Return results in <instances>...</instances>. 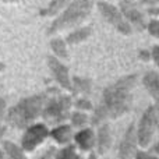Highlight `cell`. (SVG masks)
Wrapping results in <instances>:
<instances>
[{
	"label": "cell",
	"mask_w": 159,
	"mask_h": 159,
	"mask_svg": "<svg viewBox=\"0 0 159 159\" xmlns=\"http://www.w3.org/2000/svg\"><path fill=\"white\" fill-rule=\"evenodd\" d=\"M69 99L67 98H56L48 103L46 109H45V119L53 123L61 121L66 117V113L69 110Z\"/></svg>",
	"instance_id": "obj_5"
},
{
	"label": "cell",
	"mask_w": 159,
	"mask_h": 159,
	"mask_svg": "<svg viewBox=\"0 0 159 159\" xmlns=\"http://www.w3.org/2000/svg\"><path fill=\"white\" fill-rule=\"evenodd\" d=\"M145 85L152 92V95L154 96L158 95V75H157V73H149L148 75H145Z\"/></svg>",
	"instance_id": "obj_11"
},
{
	"label": "cell",
	"mask_w": 159,
	"mask_h": 159,
	"mask_svg": "<svg viewBox=\"0 0 159 159\" xmlns=\"http://www.w3.org/2000/svg\"><path fill=\"white\" fill-rule=\"evenodd\" d=\"M46 135V129L43 126H36V127H32V129L28 130L27 135L24 137L22 140V144H24L25 148L31 149L36 145L38 143H41V140Z\"/></svg>",
	"instance_id": "obj_7"
},
{
	"label": "cell",
	"mask_w": 159,
	"mask_h": 159,
	"mask_svg": "<svg viewBox=\"0 0 159 159\" xmlns=\"http://www.w3.org/2000/svg\"><path fill=\"white\" fill-rule=\"evenodd\" d=\"M66 3V0H55V2L50 4V7H49V10H46V13H43V14H55V13H57L59 10L61 8V6Z\"/></svg>",
	"instance_id": "obj_13"
},
{
	"label": "cell",
	"mask_w": 159,
	"mask_h": 159,
	"mask_svg": "<svg viewBox=\"0 0 159 159\" xmlns=\"http://www.w3.org/2000/svg\"><path fill=\"white\" fill-rule=\"evenodd\" d=\"M155 129H157V109L155 106H152L144 115L143 120H141L140 131H138V140L143 147H145L151 141Z\"/></svg>",
	"instance_id": "obj_4"
},
{
	"label": "cell",
	"mask_w": 159,
	"mask_h": 159,
	"mask_svg": "<svg viewBox=\"0 0 159 159\" xmlns=\"http://www.w3.org/2000/svg\"><path fill=\"white\" fill-rule=\"evenodd\" d=\"M77 140L84 148H88L91 145V143H92V134L89 131H84L82 134H78Z\"/></svg>",
	"instance_id": "obj_12"
},
{
	"label": "cell",
	"mask_w": 159,
	"mask_h": 159,
	"mask_svg": "<svg viewBox=\"0 0 159 159\" xmlns=\"http://www.w3.org/2000/svg\"><path fill=\"white\" fill-rule=\"evenodd\" d=\"M109 141H110V137H109V127L107 126H103L101 129V133H99V151L101 152H105L109 147Z\"/></svg>",
	"instance_id": "obj_10"
},
{
	"label": "cell",
	"mask_w": 159,
	"mask_h": 159,
	"mask_svg": "<svg viewBox=\"0 0 159 159\" xmlns=\"http://www.w3.org/2000/svg\"><path fill=\"white\" fill-rule=\"evenodd\" d=\"M140 159H143V158H140ZM145 159H157V158H152V157H145Z\"/></svg>",
	"instance_id": "obj_16"
},
{
	"label": "cell",
	"mask_w": 159,
	"mask_h": 159,
	"mask_svg": "<svg viewBox=\"0 0 159 159\" xmlns=\"http://www.w3.org/2000/svg\"><path fill=\"white\" fill-rule=\"evenodd\" d=\"M99 7H101V10H102V14H103V16L106 17L110 22H112V24H115L116 27H117L119 30H121L123 32H127V34L130 32V27L123 22L120 14L117 13V10H116L115 7L106 4V3H101V4H99Z\"/></svg>",
	"instance_id": "obj_6"
},
{
	"label": "cell",
	"mask_w": 159,
	"mask_h": 159,
	"mask_svg": "<svg viewBox=\"0 0 159 159\" xmlns=\"http://www.w3.org/2000/svg\"><path fill=\"white\" fill-rule=\"evenodd\" d=\"M91 159H95V157H91Z\"/></svg>",
	"instance_id": "obj_17"
},
{
	"label": "cell",
	"mask_w": 159,
	"mask_h": 159,
	"mask_svg": "<svg viewBox=\"0 0 159 159\" xmlns=\"http://www.w3.org/2000/svg\"><path fill=\"white\" fill-rule=\"evenodd\" d=\"M49 64H50V67H52V70H53V73H55L57 81H60V84L63 85V87H70L69 77H67V70L53 57L49 59Z\"/></svg>",
	"instance_id": "obj_9"
},
{
	"label": "cell",
	"mask_w": 159,
	"mask_h": 159,
	"mask_svg": "<svg viewBox=\"0 0 159 159\" xmlns=\"http://www.w3.org/2000/svg\"><path fill=\"white\" fill-rule=\"evenodd\" d=\"M52 45H53V49H55L56 52H60L59 55L63 56V57H66L67 53H66V49L63 48V42H61V41H55Z\"/></svg>",
	"instance_id": "obj_14"
},
{
	"label": "cell",
	"mask_w": 159,
	"mask_h": 159,
	"mask_svg": "<svg viewBox=\"0 0 159 159\" xmlns=\"http://www.w3.org/2000/svg\"><path fill=\"white\" fill-rule=\"evenodd\" d=\"M43 105V95L32 96L17 103L8 113V121L16 127H24L30 124L39 115Z\"/></svg>",
	"instance_id": "obj_2"
},
{
	"label": "cell",
	"mask_w": 159,
	"mask_h": 159,
	"mask_svg": "<svg viewBox=\"0 0 159 159\" xmlns=\"http://www.w3.org/2000/svg\"><path fill=\"white\" fill-rule=\"evenodd\" d=\"M3 107H4V103H3V102H2V101H0V113H2Z\"/></svg>",
	"instance_id": "obj_15"
},
{
	"label": "cell",
	"mask_w": 159,
	"mask_h": 159,
	"mask_svg": "<svg viewBox=\"0 0 159 159\" xmlns=\"http://www.w3.org/2000/svg\"><path fill=\"white\" fill-rule=\"evenodd\" d=\"M134 147H135V134H134V126H131L129 129V131L126 133L123 143L120 147V159H130L131 155L134 154Z\"/></svg>",
	"instance_id": "obj_8"
},
{
	"label": "cell",
	"mask_w": 159,
	"mask_h": 159,
	"mask_svg": "<svg viewBox=\"0 0 159 159\" xmlns=\"http://www.w3.org/2000/svg\"><path fill=\"white\" fill-rule=\"evenodd\" d=\"M134 75L119 80L116 84L109 87L103 92V109L101 110L99 116H117L126 113L131 105V88L134 85Z\"/></svg>",
	"instance_id": "obj_1"
},
{
	"label": "cell",
	"mask_w": 159,
	"mask_h": 159,
	"mask_svg": "<svg viewBox=\"0 0 159 159\" xmlns=\"http://www.w3.org/2000/svg\"><path fill=\"white\" fill-rule=\"evenodd\" d=\"M93 0H75L60 17L55 21V24L52 25V28L49 30L50 34L56 32V31L61 30V28L70 27V25L77 24L78 21H81L88 13H89L91 7H92Z\"/></svg>",
	"instance_id": "obj_3"
}]
</instances>
